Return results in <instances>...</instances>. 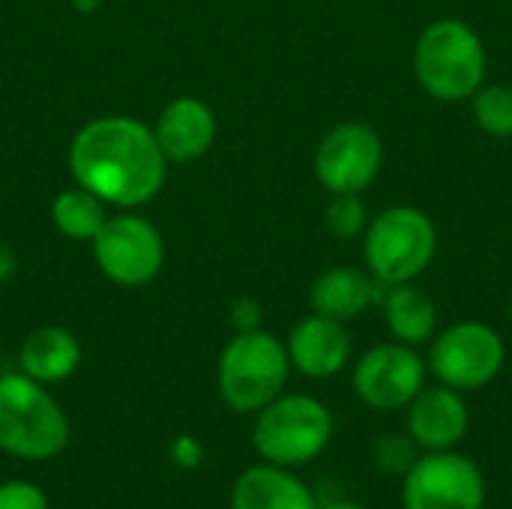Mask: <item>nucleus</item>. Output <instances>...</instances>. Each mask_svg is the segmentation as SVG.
<instances>
[{
    "label": "nucleus",
    "instance_id": "obj_16",
    "mask_svg": "<svg viewBox=\"0 0 512 509\" xmlns=\"http://www.w3.org/2000/svg\"><path fill=\"white\" fill-rule=\"evenodd\" d=\"M381 282L360 267H330L324 270L309 291V303L315 315L333 321H357L369 306H378Z\"/></svg>",
    "mask_w": 512,
    "mask_h": 509
},
{
    "label": "nucleus",
    "instance_id": "obj_2",
    "mask_svg": "<svg viewBox=\"0 0 512 509\" xmlns=\"http://www.w3.org/2000/svg\"><path fill=\"white\" fill-rule=\"evenodd\" d=\"M486 72V42L462 18L432 21L414 45V78L438 102L471 99L486 84Z\"/></svg>",
    "mask_w": 512,
    "mask_h": 509
},
{
    "label": "nucleus",
    "instance_id": "obj_27",
    "mask_svg": "<svg viewBox=\"0 0 512 509\" xmlns=\"http://www.w3.org/2000/svg\"><path fill=\"white\" fill-rule=\"evenodd\" d=\"M318 509H369V507H363V504H357V501H345V498H339V501H327L324 507L318 504Z\"/></svg>",
    "mask_w": 512,
    "mask_h": 509
},
{
    "label": "nucleus",
    "instance_id": "obj_15",
    "mask_svg": "<svg viewBox=\"0 0 512 509\" xmlns=\"http://www.w3.org/2000/svg\"><path fill=\"white\" fill-rule=\"evenodd\" d=\"M231 509H318V501L291 468L261 462L234 480Z\"/></svg>",
    "mask_w": 512,
    "mask_h": 509
},
{
    "label": "nucleus",
    "instance_id": "obj_24",
    "mask_svg": "<svg viewBox=\"0 0 512 509\" xmlns=\"http://www.w3.org/2000/svg\"><path fill=\"white\" fill-rule=\"evenodd\" d=\"M228 321H231L234 333H252V330H261L264 309L255 297H237L228 309Z\"/></svg>",
    "mask_w": 512,
    "mask_h": 509
},
{
    "label": "nucleus",
    "instance_id": "obj_7",
    "mask_svg": "<svg viewBox=\"0 0 512 509\" xmlns=\"http://www.w3.org/2000/svg\"><path fill=\"white\" fill-rule=\"evenodd\" d=\"M507 363L504 336L483 321H456L429 342V372L459 393L489 387Z\"/></svg>",
    "mask_w": 512,
    "mask_h": 509
},
{
    "label": "nucleus",
    "instance_id": "obj_18",
    "mask_svg": "<svg viewBox=\"0 0 512 509\" xmlns=\"http://www.w3.org/2000/svg\"><path fill=\"white\" fill-rule=\"evenodd\" d=\"M21 372L39 384H60L66 378L75 375V369L81 366V342L57 324L39 327L33 330L18 354Z\"/></svg>",
    "mask_w": 512,
    "mask_h": 509
},
{
    "label": "nucleus",
    "instance_id": "obj_28",
    "mask_svg": "<svg viewBox=\"0 0 512 509\" xmlns=\"http://www.w3.org/2000/svg\"><path fill=\"white\" fill-rule=\"evenodd\" d=\"M99 3H102V0H75V6H78L81 12H93V9H99Z\"/></svg>",
    "mask_w": 512,
    "mask_h": 509
},
{
    "label": "nucleus",
    "instance_id": "obj_14",
    "mask_svg": "<svg viewBox=\"0 0 512 509\" xmlns=\"http://www.w3.org/2000/svg\"><path fill=\"white\" fill-rule=\"evenodd\" d=\"M216 129V114L204 99L177 96L159 111L153 135L168 162H195L213 147Z\"/></svg>",
    "mask_w": 512,
    "mask_h": 509
},
{
    "label": "nucleus",
    "instance_id": "obj_26",
    "mask_svg": "<svg viewBox=\"0 0 512 509\" xmlns=\"http://www.w3.org/2000/svg\"><path fill=\"white\" fill-rule=\"evenodd\" d=\"M15 270H18V255H15V249H12L6 240H0V285L9 282V279L15 276Z\"/></svg>",
    "mask_w": 512,
    "mask_h": 509
},
{
    "label": "nucleus",
    "instance_id": "obj_4",
    "mask_svg": "<svg viewBox=\"0 0 512 509\" xmlns=\"http://www.w3.org/2000/svg\"><path fill=\"white\" fill-rule=\"evenodd\" d=\"M330 408L306 393H282L255 414L252 447L279 468H300L315 462L333 441Z\"/></svg>",
    "mask_w": 512,
    "mask_h": 509
},
{
    "label": "nucleus",
    "instance_id": "obj_1",
    "mask_svg": "<svg viewBox=\"0 0 512 509\" xmlns=\"http://www.w3.org/2000/svg\"><path fill=\"white\" fill-rule=\"evenodd\" d=\"M69 171L75 183L99 201L135 210L162 192L168 159L150 126L126 114H108L75 132L69 144Z\"/></svg>",
    "mask_w": 512,
    "mask_h": 509
},
{
    "label": "nucleus",
    "instance_id": "obj_5",
    "mask_svg": "<svg viewBox=\"0 0 512 509\" xmlns=\"http://www.w3.org/2000/svg\"><path fill=\"white\" fill-rule=\"evenodd\" d=\"M291 375L288 348L267 330L234 333L216 369L222 402L237 414H258L285 393Z\"/></svg>",
    "mask_w": 512,
    "mask_h": 509
},
{
    "label": "nucleus",
    "instance_id": "obj_19",
    "mask_svg": "<svg viewBox=\"0 0 512 509\" xmlns=\"http://www.w3.org/2000/svg\"><path fill=\"white\" fill-rule=\"evenodd\" d=\"M105 201H99L93 192H87L84 186H72L63 189L54 204H51V219L57 225V231L69 240H93L99 234V228L105 225L108 213H105Z\"/></svg>",
    "mask_w": 512,
    "mask_h": 509
},
{
    "label": "nucleus",
    "instance_id": "obj_11",
    "mask_svg": "<svg viewBox=\"0 0 512 509\" xmlns=\"http://www.w3.org/2000/svg\"><path fill=\"white\" fill-rule=\"evenodd\" d=\"M429 366L417 348L402 342H384L369 348L351 372L354 393L375 411H402L426 387Z\"/></svg>",
    "mask_w": 512,
    "mask_h": 509
},
{
    "label": "nucleus",
    "instance_id": "obj_8",
    "mask_svg": "<svg viewBox=\"0 0 512 509\" xmlns=\"http://www.w3.org/2000/svg\"><path fill=\"white\" fill-rule=\"evenodd\" d=\"M90 243L96 267L120 288H141L153 282L165 264V240L159 228L132 210L108 216Z\"/></svg>",
    "mask_w": 512,
    "mask_h": 509
},
{
    "label": "nucleus",
    "instance_id": "obj_13",
    "mask_svg": "<svg viewBox=\"0 0 512 509\" xmlns=\"http://www.w3.org/2000/svg\"><path fill=\"white\" fill-rule=\"evenodd\" d=\"M288 360L291 369L312 381H327L345 372L351 363V333L342 321L324 318V315H306L294 324L288 342Z\"/></svg>",
    "mask_w": 512,
    "mask_h": 509
},
{
    "label": "nucleus",
    "instance_id": "obj_6",
    "mask_svg": "<svg viewBox=\"0 0 512 509\" xmlns=\"http://www.w3.org/2000/svg\"><path fill=\"white\" fill-rule=\"evenodd\" d=\"M438 255V228L432 216L411 204L378 213L363 234L366 270L384 285L420 279Z\"/></svg>",
    "mask_w": 512,
    "mask_h": 509
},
{
    "label": "nucleus",
    "instance_id": "obj_17",
    "mask_svg": "<svg viewBox=\"0 0 512 509\" xmlns=\"http://www.w3.org/2000/svg\"><path fill=\"white\" fill-rule=\"evenodd\" d=\"M378 306L384 312V324H387L393 342L420 348V345L435 339V333H438V306L414 282H402V285H384L381 282Z\"/></svg>",
    "mask_w": 512,
    "mask_h": 509
},
{
    "label": "nucleus",
    "instance_id": "obj_9",
    "mask_svg": "<svg viewBox=\"0 0 512 509\" xmlns=\"http://www.w3.org/2000/svg\"><path fill=\"white\" fill-rule=\"evenodd\" d=\"M486 474L459 450L423 453L402 477V509H486Z\"/></svg>",
    "mask_w": 512,
    "mask_h": 509
},
{
    "label": "nucleus",
    "instance_id": "obj_23",
    "mask_svg": "<svg viewBox=\"0 0 512 509\" xmlns=\"http://www.w3.org/2000/svg\"><path fill=\"white\" fill-rule=\"evenodd\" d=\"M0 509H51L48 495L30 480L0 483Z\"/></svg>",
    "mask_w": 512,
    "mask_h": 509
},
{
    "label": "nucleus",
    "instance_id": "obj_20",
    "mask_svg": "<svg viewBox=\"0 0 512 509\" xmlns=\"http://www.w3.org/2000/svg\"><path fill=\"white\" fill-rule=\"evenodd\" d=\"M474 123L492 138H512V87L510 84H483L471 96Z\"/></svg>",
    "mask_w": 512,
    "mask_h": 509
},
{
    "label": "nucleus",
    "instance_id": "obj_10",
    "mask_svg": "<svg viewBox=\"0 0 512 509\" xmlns=\"http://www.w3.org/2000/svg\"><path fill=\"white\" fill-rule=\"evenodd\" d=\"M315 177L330 195L369 189L384 168L381 135L360 120L336 123L315 150Z\"/></svg>",
    "mask_w": 512,
    "mask_h": 509
},
{
    "label": "nucleus",
    "instance_id": "obj_22",
    "mask_svg": "<svg viewBox=\"0 0 512 509\" xmlns=\"http://www.w3.org/2000/svg\"><path fill=\"white\" fill-rule=\"evenodd\" d=\"M369 207L357 192L333 195L324 207V225L339 240H357L369 228Z\"/></svg>",
    "mask_w": 512,
    "mask_h": 509
},
{
    "label": "nucleus",
    "instance_id": "obj_29",
    "mask_svg": "<svg viewBox=\"0 0 512 509\" xmlns=\"http://www.w3.org/2000/svg\"><path fill=\"white\" fill-rule=\"evenodd\" d=\"M507 315H510V321H512V300L507 303Z\"/></svg>",
    "mask_w": 512,
    "mask_h": 509
},
{
    "label": "nucleus",
    "instance_id": "obj_25",
    "mask_svg": "<svg viewBox=\"0 0 512 509\" xmlns=\"http://www.w3.org/2000/svg\"><path fill=\"white\" fill-rule=\"evenodd\" d=\"M171 462L183 471H195L201 462H204V447L198 444V438L192 435H180L174 444H171Z\"/></svg>",
    "mask_w": 512,
    "mask_h": 509
},
{
    "label": "nucleus",
    "instance_id": "obj_21",
    "mask_svg": "<svg viewBox=\"0 0 512 509\" xmlns=\"http://www.w3.org/2000/svg\"><path fill=\"white\" fill-rule=\"evenodd\" d=\"M420 456H423V450L417 447V441L408 432H384L372 444V462L378 465V471L384 477L402 480L417 465Z\"/></svg>",
    "mask_w": 512,
    "mask_h": 509
},
{
    "label": "nucleus",
    "instance_id": "obj_12",
    "mask_svg": "<svg viewBox=\"0 0 512 509\" xmlns=\"http://www.w3.org/2000/svg\"><path fill=\"white\" fill-rule=\"evenodd\" d=\"M405 432L417 441L423 453H438V450H456L471 429V408L465 393L438 384V387H423L414 402L405 408Z\"/></svg>",
    "mask_w": 512,
    "mask_h": 509
},
{
    "label": "nucleus",
    "instance_id": "obj_3",
    "mask_svg": "<svg viewBox=\"0 0 512 509\" xmlns=\"http://www.w3.org/2000/svg\"><path fill=\"white\" fill-rule=\"evenodd\" d=\"M69 420L45 384L24 372L0 375V453L45 462L66 450Z\"/></svg>",
    "mask_w": 512,
    "mask_h": 509
}]
</instances>
